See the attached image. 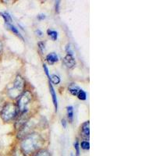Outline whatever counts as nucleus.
Returning a JSON list of instances; mask_svg holds the SVG:
<instances>
[{"mask_svg": "<svg viewBox=\"0 0 156 156\" xmlns=\"http://www.w3.org/2000/svg\"><path fill=\"white\" fill-rule=\"evenodd\" d=\"M43 139L38 133H30L25 136L21 143V149L23 154H31L41 147Z\"/></svg>", "mask_w": 156, "mask_h": 156, "instance_id": "f257e3e1", "label": "nucleus"}, {"mask_svg": "<svg viewBox=\"0 0 156 156\" xmlns=\"http://www.w3.org/2000/svg\"><path fill=\"white\" fill-rule=\"evenodd\" d=\"M25 87V80L23 77L20 75H17L13 83V86L9 89L8 94L11 98H16L20 97L23 92V89Z\"/></svg>", "mask_w": 156, "mask_h": 156, "instance_id": "f03ea898", "label": "nucleus"}, {"mask_svg": "<svg viewBox=\"0 0 156 156\" xmlns=\"http://www.w3.org/2000/svg\"><path fill=\"white\" fill-rule=\"evenodd\" d=\"M18 113V108L13 103H6L2 108L0 115L4 122H9L16 116Z\"/></svg>", "mask_w": 156, "mask_h": 156, "instance_id": "7ed1b4c3", "label": "nucleus"}, {"mask_svg": "<svg viewBox=\"0 0 156 156\" xmlns=\"http://www.w3.org/2000/svg\"><path fill=\"white\" fill-rule=\"evenodd\" d=\"M32 98V94L29 90L23 91V94L20 96L17 101V108L20 113L25 112L27 110V105Z\"/></svg>", "mask_w": 156, "mask_h": 156, "instance_id": "20e7f679", "label": "nucleus"}, {"mask_svg": "<svg viewBox=\"0 0 156 156\" xmlns=\"http://www.w3.org/2000/svg\"><path fill=\"white\" fill-rule=\"evenodd\" d=\"M29 119V112L28 110L25 111V112H22V113H20V117L18 118V119L16 120V123H15V127L16 129H20L23 126H24L27 122H28Z\"/></svg>", "mask_w": 156, "mask_h": 156, "instance_id": "39448f33", "label": "nucleus"}, {"mask_svg": "<svg viewBox=\"0 0 156 156\" xmlns=\"http://www.w3.org/2000/svg\"><path fill=\"white\" fill-rule=\"evenodd\" d=\"M63 62L65 64V66H66V67L69 68H73V66H75L76 64V61H75V58L73 57V55H69V54H67L66 56L64 57L63 58Z\"/></svg>", "mask_w": 156, "mask_h": 156, "instance_id": "423d86ee", "label": "nucleus"}, {"mask_svg": "<svg viewBox=\"0 0 156 156\" xmlns=\"http://www.w3.org/2000/svg\"><path fill=\"white\" fill-rule=\"evenodd\" d=\"M81 135L83 137L88 139L90 136V122L86 121L81 126Z\"/></svg>", "mask_w": 156, "mask_h": 156, "instance_id": "0eeeda50", "label": "nucleus"}, {"mask_svg": "<svg viewBox=\"0 0 156 156\" xmlns=\"http://www.w3.org/2000/svg\"><path fill=\"white\" fill-rule=\"evenodd\" d=\"M48 85H49V90H50V94L51 95V98H52V101H53V105L55 106V111L57 112V109H58V100H57L56 94H55V89H54L53 86L51 84V82H48Z\"/></svg>", "mask_w": 156, "mask_h": 156, "instance_id": "6e6552de", "label": "nucleus"}, {"mask_svg": "<svg viewBox=\"0 0 156 156\" xmlns=\"http://www.w3.org/2000/svg\"><path fill=\"white\" fill-rule=\"evenodd\" d=\"M58 57L55 52H51V53L48 54L46 56V61L49 64H54L55 62H58Z\"/></svg>", "mask_w": 156, "mask_h": 156, "instance_id": "1a4fd4ad", "label": "nucleus"}, {"mask_svg": "<svg viewBox=\"0 0 156 156\" xmlns=\"http://www.w3.org/2000/svg\"><path fill=\"white\" fill-rule=\"evenodd\" d=\"M5 24H6V26H7V27H8V28H9V30H10L11 31H12V33H13V34H15L16 36H18V37H19L20 38H21L22 40H23V36H22L21 34H20V33L19 30H18V29L16 28V27H15L14 25L12 24V23H5Z\"/></svg>", "mask_w": 156, "mask_h": 156, "instance_id": "9d476101", "label": "nucleus"}, {"mask_svg": "<svg viewBox=\"0 0 156 156\" xmlns=\"http://www.w3.org/2000/svg\"><path fill=\"white\" fill-rule=\"evenodd\" d=\"M68 89H69V91L70 92V94L74 96H77L78 93H79L80 90V87H78L77 85H76L75 83H71L70 85L69 86V87H68Z\"/></svg>", "mask_w": 156, "mask_h": 156, "instance_id": "9b49d317", "label": "nucleus"}, {"mask_svg": "<svg viewBox=\"0 0 156 156\" xmlns=\"http://www.w3.org/2000/svg\"><path fill=\"white\" fill-rule=\"evenodd\" d=\"M0 15L2 16V17L4 19V21L5 23H12V20L10 14L7 12H0Z\"/></svg>", "mask_w": 156, "mask_h": 156, "instance_id": "f8f14e48", "label": "nucleus"}, {"mask_svg": "<svg viewBox=\"0 0 156 156\" xmlns=\"http://www.w3.org/2000/svg\"><path fill=\"white\" fill-rule=\"evenodd\" d=\"M67 111V117L69 122H73V106H68L66 108Z\"/></svg>", "mask_w": 156, "mask_h": 156, "instance_id": "ddd939ff", "label": "nucleus"}, {"mask_svg": "<svg viewBox=\"0 0 156 156\" xmlns=\"http://www.w3.org/2000/svg\"><path fill=\"white\" fill-rule=\"evenodd\" d=\"M49 81L54 84H58L60 83V78L55 74H52L49 76Z\"/></svg>", "mask_w": 156, "mask_h": 156, "instance_id": "4468645a", "label": "nucleus"}, {"mask_svg": "<svg viewBox=\"0 0 156 156\" xmlns=\"http://www.w3.org/2000/svg\"><path fill=\"white\" fill-rule=\"evenodd\" d=\"M47 33H48V36H49L53 41H56L57 37H58V33H57V31L48 29V30H47Z\"/></svg>", "mask_w": 156, "mask_h": 156, "instance_id": "2eb2a0df", "label": "nucleus"}, {"mask_svg": "<svg viewBox=\"0 0 156 156\" xmlns=\"http://www.w3.org/2000/svg\"><path fill=\"white\" fill-rule=\"evenodd\" d=\"M77 97L80 100L84 101V100L87 99V94H86V92L84 91V90H82V89H80V91H79V93H78V94H77Z\"/></svg>", "mask_w": 156, "mask_h": 156, "instance_id": "dca6fc26", "label": "nucleus"}, {"mask_svg": "<svg viewBox=\"0 0 156 156\" xmlns=\"http://www.w3.org/2000/svg\"><path fill=\"white\" fill-rule=\"evenodd\" d=\"M34 156H51L49 151L47 150H41V151H37Z\"/></svg>", "mask_w": 156, "mask_h": 156, "instance_id": "f3484780", "label": "nucleus"}, {"mask_svg": "<svg viewBox=\"0 0 156 156\" xmlns=\"http://www.w3.org/2000/svg\"><path fill=\"white\" fill-rule=\"evenodd\" d=\"M80 146H81V148H83V150H88L90 148V144H89L88 141H86V140L82 141Z\"/></svg>", "mask_w": 156, "mask_h": 156, "instance_id": "a211bd4d", "label": "nucleus"}, {"mask_svg": "<svg viewBox=\"0 0 156 156\" xmlns=\"http://www.w3.org/2000/svg\"><path fill=\"white\" fill-rule=\"evenodd\" d=\"M74 148L76 150V155H79L80 154V144H79V141L78 140H76L74 143Z\"/></svg>", "mask_w": 156, "mask_h": 156, "instance_id": "6ab92c4d", "label": "nucleus"}, {"mask_svg": "<svg viewBox=\"0 0 156 156\" xmlns=\"http://www.w3.org/2000/svg\"><path fill=\"white\" fill-rule=\"evenodd\" d=\"M12 156H25L23 152H22L20 150H18V149H16L14 151H13V154H12Z\"/></svg>", "mask_w": 156, "mask_h": 156, "instance_id": "aec40b11", "label": "nucleus"}, {"mask_svg": "<svg viewBox=\"0 0 156 156\" xmlns=\"http://www.w3.org/2000/svg\"><path fill=\"white\" fill-rule=\"evenodd\" d=\"M55 9L57 13L59 12V6H60V1H55Z\"/></svg>", "mask_w": 156, "mask_h": 156, "instance_id": "412c9836", "label": "nucleus"}, {"mask_svg": "<svg viewBox=\"0 0 156 156\" xmlns=\"http://www.w3.org/2000/svg\"><path fill=\"white\" fill-rule=\"evenodd\" d=\"M38 46H39V49L41 52H44V43L42 42V41H40L38 42Z\"/></svg>", "mask_w": 156, "mask_h": 156, "instance_id": "4be33fe9", "label": "nucleus"}, {"mask_svg": "<svg viewBox=\"0 0 156 156\" xmlns=\"http://www.w3.org/2000/svg\"><path fill=\"white\" fill-rule=\"evenodd\" d=\"M66 51L67 52V54H69V55H73V50L71 49V47L69 44H67V45H66Z\"/></svg>", "mask_w": 156, "mask_h": 156, "instance_id": "5701e85b", "label": "nucleus"}, {"mask_svg": "<svg viewBox=\"0 0 156 156\" xmlns=\"http://www.w3.org/2000/svg\"><path fill=\"white\" fill-rule=\"evenodd\" d=\"M43 68H44V73H45V74H46L47 76L49 78V76H50L49 72H48V67H47V66L45 65V64H43Z\"/></svg>", "mask_w": 156, "mask_h": 156, "instance_id": "b1692460", "label": "nucleus"}, {"mask_svg": "<svg viewBox=\"0 0 156 156\" xmlns=\"http://www.w3.org/2000/svg\"><path fill=\"white\" fill-rule=\"evenodd\" d=\"M45 17H46V16H45V15L43 14V13H41V14L37 15V19L40 20H44V19H45Z\"/></svg>", "mask_w": 156, "mask_h": 156, "instance_id": "393cba45", "label": "nucleus"}, {"mask_svg": "<svg viewBox=\"0 0 156 156\" xmlns=\"http://www.w3.org/2000/svg\"><path fill=\"white\" fill-rule=\"evenodd\" d=\"M61 123H62V126H63V128H66V125H67V122L65 119H62L61 121Z\"/></svg>", "mask_w": 156, "mask_h": 156, "instance_id": "a878e982", "label": "nucleus"}, {"mask_svg": "<svg viewBox=\"0 0 156 156\" xmlns=\"http://www.w3.org/2000/svg\"><path fill=\"white\" fill-rule=\"evenodd\" d=\"M36 32H37V33H38V34H39L38 35L39 36H41H41H42V32H41L40 30H37Z\"/></svg>", "mask_w": 156, "mask_h": 156, "instance_id": "bb28decb", "label": "nucleus"}, {"mask_svg": "<svg viewBox=\"0 0 156 156\" xmlns=\"http://www.w3.org/2000/svg\"><path fill=\"white\" fill-rule=\"evenodd\" d=\"M2 43L0 42V51H2Z\"/></svg>", "mask_w": 156, "mask_h": 156, "instance_id": "cd10ccee", "label": "nucleus"}, {"mask_svg": "<svg viewBox=\"0 0 156 156\" xmlns=\"http://www.w3.org/2000/svg\"><path fill=\"white\" fill-rule=\"evenodd\" d=\"M70 156H74V155H73V154H72V153H71V154H70Z\"/></svg>", "mask_w": 156, "mask_h": 156, "instance_id": "c85d7f7f", "label": "nucleus"}]
</instances>
